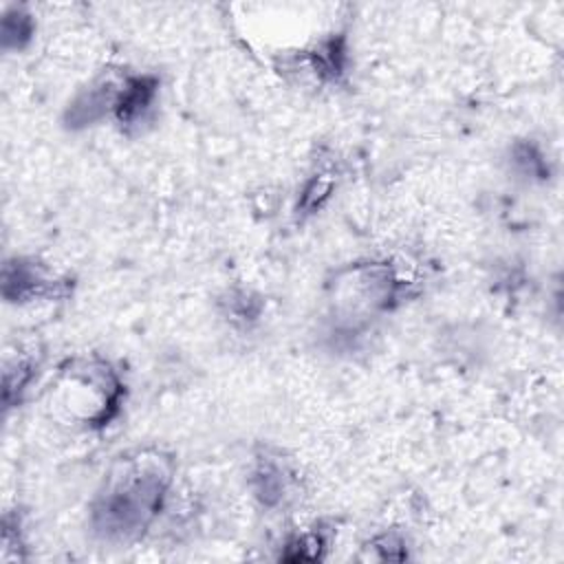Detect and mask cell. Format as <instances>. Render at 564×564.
<instances>
[{
    "mask_svg": "<svg viewBox=\"0 0 564 564\" xmlns=\"http://www.w3.org/2000/svg\"><path fill=\"white\" fill-rule=\"evenodd\" d=\"M172 474V458L159 449H139L119 456L93 498V531L115 544L141 538L163 509Z\"/></svg>",
    "mask_w": 564,
    "mask_h": 564,
    "instance_id": "cell-1",
    "label": "cell"
},
{
    "mask_svg": "<svg viewBox=\"0 0 564 564\" xmlns=\"http://www.w3.org/2000/svg\"><path fill=\"white\" fill-rule=\"evenodd\" d=\"M414 293V280L403 275L397 264L355 262L337 271L330 282V300L344 317L355 322L366 315H377L403 304Z\"/></svg>",
    "mask_w": 564,
    "mask_h": 564,
    "instance_id": "cell-2",
    "label": "cell"
},
{
    "mask_svg": "<svg viewBox=\"0 0 564 564\" xmlns=\"http://www.w3.org/2000/svg\"><path fill=\"white\" fill-rule=\"evenodd\" d=\"M62 403L70 416L86 425H108L119 412L123 383L119 375L101 359H75L62 368L57 386Z\"/></svg>",
    "mask_w": 564,
    "mask_h": 564,
    "instance_id": "cell-3",
    "label": "cell"
},
{
    "mask_svg": "<svg viewBox=\"0 0 564 564\" xmlns=\"http://www.w3.org/2000/svg\"><path fill=\"white\" fill-rule=\"evenodd\" d=\"M68 293V280L53 273L33 258H13L2 267V295L7 302L24 304L35 300H53Z\"/></svg>",
    "mask_w": 564,
    "mask_h": 564,
    "instance_id": "cell-4",
    "label": "cell"
},
{
    "mask_svg": "<svg viewBox=\"0 0 564 564\" xmlns=\"http://www.w3.org/2000/svg\"><path fill=\"white\" fill-rule=\"evenodd\" d=\"M293 485H295V474L289 469L280 456L264 454L256 458V467L251 471V487L256 498L269 507H282L291 496H293Z\"/></svg>",
    "mask_w": 564,
    "mask_h": 564,
    "instance_id": "cell-5",
    "label": "cell"
},
{
    "mask_svg": "<svg viewBox=\"0 0 564 564\" xmlns=\"http://www.w3.org/2000/svg\"><path fill=\"white\" fill-rule=\"evenodd\" d=\"M159 90V79L154 75H126L121 77L117 104L112 117L121 126H137L150 112Z\"/></svg>",
    "mask_w": 564,
    "mask_h": 564,
    "instance_id": "cell-6",
    "label": "cell"
},
{
    "mask_svg": "<svg viewBox=\"0 0 564 564\" xmlns=\"http://www.w3.org/2000/svg\"><path fill=\"white\" fill-rule=\"evenodd\" d=\"M33 35L31 15L15 9L13 13H4L2 20V44L4 48H22Z\"/></svg>",
    "mask_w": 564,
    "mask_h": 564,
    "instance_id": "cell-7",
    "label": "cell"
},
{
    "mask_svg": "<svg viewBox=\"0 0 564 564\" xmlns=\"http://www.w3.org/2000/svg\"><path fill=\"white\" fill-rule=\"evenodd\" d=\"M330 187H333L330 176H326V174H315V176L304 185V192H302L300 203H297V212L302 209V214H311V212L319 209L322 203L328 198Z\"/></svg>",
    "mask_w": 564,
    "mask_h": 564,
    "instance_id": "cell-8",
    "label": "cell"
}]
</instances>
